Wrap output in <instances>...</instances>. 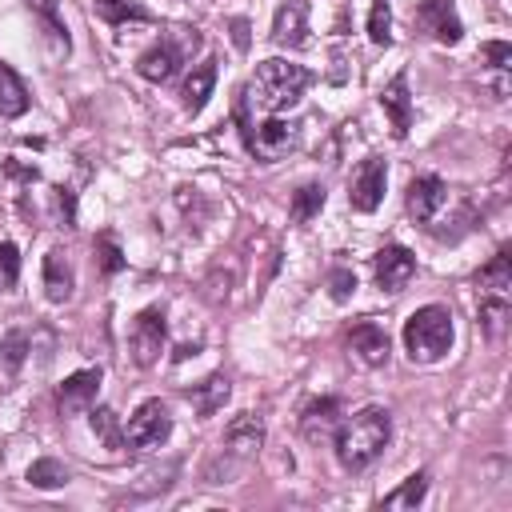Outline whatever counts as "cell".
<instances>
[{
    "instance_id": "1",
    "label": "cell",
    "mask_w": 512,
    "mask_h": 512,
    "mask_svg": "<svg viewBox=\"0 0 512 512\" xmlns=\"http://www.w3.org/2000/svg\"><path fill=\"white\" fill-rule=\"evenodd\" d=\"M388 440H392V412L380 404H368L352 412L344 424H336V460L348 472H364L380 460Z\"/></svg>"
},
{
    "instance_id": "2",
    "label": "cell",
    "mask_w": 512,
    "mask_h": 512,
    "mask_svg": "<svg viewBox=\"0 0 512 512\" xmlns=\"http://www.w3.org/2000/svg\"><path fill=\"white\" fill-rule=\"evenodd\" d=\"M308 84H312V72H308V68L272 56V60L256 64V76H252V84H248V92H252L248 100H252L256 108H264V112H280V108H292V104L304 96Z\"/></svg>"
},
{
    "instance_id": "3",
    "label": "cell",
    "mask_w": 512,
    "mask_h": 512,
    "mask_svg": "<svg viewBox=\"0 0 512 512\" xmlns=\"http://www.w3.org/2000/svg\"><path fill=\"white\" fill-rule=\"evenodd\" d=\"M404 348L416 364H436L452 348V312L444 304H424L404 320Z\"/></svg>"
},
{
    "instance_id": "4",
    "label": "cell",
    "mask_w": 512,
    "mask_h": 512,
    "mask_svg": "<svg viewBox=\"0 0 512 512\" xmlns=\"http://www.w3.org/2000/svg\"><path fill=\"white\" fill-rule=\"evenodd\" d=\"M168 436H172V416H168V404L164 400H144L132 412L128 428H124V440L132 448H160Z\"/></svg>"
},
{
    "instance_id": "5",
    "label": "cell",
    "mask_w": 512,
    "mask_h": 512,
    "mask_svg": "<svg viewBox=\"0 0 512 512\" xmlns=\"http://www.w3.org/2000/svg\"><path fill=\"white\" fill-rule=\"evenodd\" d=\"M128 344H132V360H136L140 368H152V364L160 360L164 344H168L164 312H160V308H144V312L136 316V324H132V336H128Z\"/></svg>"
},
{
    "instance_id": "6",
    "label": "cell",
    "mask_w": 512,
    "mask_h": 512,
    "mask_svg": "<svg viewBox=\"0 0 512 512\" xmlns=\"http://www.w3.org/2000/svg\"><path fill=\"white\" fill-rule=\"evenodd\" d=\"M384 184H388L384 160H380V156H368V160L352 172V192H348L352 208H356V212H376L380 200H384Z\"/></svg>"
},
{
    "instance_id": "7",
    "label": "cell",
    "mask_w": 512,
    "mask_h": 512,
    "mask_svg": "<svg viewBox=\"0 0 512 512\" xmlns=\"http://www.w3.org/2000/svg\"><path fill=\"white\" fill-rule=\"evenodd\" d=\"M96 392H100V368H80V372H72V376L60 384V392H56L60 416H80V412H88L92 400H96Z\"/></svg>"
},
{
    "instance_id": "8",
    "label": "cell",
    "mask_w": 512,
    "mask_h": 512,
    "mask_svg": "<svg viewBox=\"0 0 512 512\" xmlns=\"http://www.w3.org/2000/svg\"><path fill=\"white\" fill-rule=\"evenodd\" d=\"M372 272H376V284H380L384 292H400V288L412 280L416 260H412V252H408V248L388 244V248H380V252L372 256Z\"/></svg>"
},
{
    "instance_id": "9",
    "label": "cell",
    "mask_w": 512,
    "mask_h": 512,
    "mask_svg": "<svg viewBox=\"0 0 512 512\" xmlns=\"http://www.w3.org/2000/svg\"><path fill=\"white\" fill-rule=\"evenodd\" d=\"M28 8L36 16V24H40V36H44L48 56L52 60H64L68 48H72V40H68V24L60 16V0H28Z\"/></svg>"
},
{
    "instance_id": "10",
    "label": "cell",
    "mask_w": 512,
    "mask_h": 512,
    "mask_svg": "<svg viewBox=\"0 0 512 512\" xmlns=\"http://www.w3.org/2000/svg\"><path fill=\"white\" fill-rule=\"evenodd\" d=\"M260 444H264V424H260L256 412H240V416L224 428V452L236 456L240 464H248V460L260 452Z\"/></svg>"
},
{
    "instance_id": "11",
    "label": "cell",
    "mask_w": 512,
    "mask_h": 512,
    "mask_svg": "<svg viewBox=\"0 0 512 512\" xmlns=\"http://www.w3.org/2000/svg\"><path fill=\"white\" fill-rule=\"evenodd\" d=\"M272 40L280 48H300L308 40V0H284L272 20Z\"/></svg>"
},
{
    "instance_id": "12",
    "label": "cell",
    "mask_w": 512,
    "mask_h": 512,
    "mask_svg": "<svg viewBox=\"0 0 512 512\" xmlns=\"http://www.w3.org/2000/svg\"><path fill=\"white\" fill-rule=\"evenodd\" d=\"M292 144H296V124L276 120V116H268V120L256 128V136H248V148H252L260 160H280Z\"/></svg>"
},
{
    "instance_id": "13",
    "label": "cell",
    "mask_w": 512,
    "mask_h": 512,
    "mask_svg": "<svg viewBox=\"0 0 512 512\" xmlns=\"http://www.w3.org/2000/svg\"><path fill=\"white\" fill-rule=\"evenodd\" d=\"M444 200H448V184L440 176H416L408 184V212L416 220H432L444 208Z\"/></svg>"
},
{
    "instance_id": "14",
    "label": "cell",
    "mask_w": 512,
    "mask_h": 512,
    "mask_svg": "<svg viewBox=\"0 0 512 512\" xmlns=\"http://www.w3.org/2000/svg\"><path fill=\"white\" fill-rule=\"evenodd\" d=\"M348 344H352V352H356L368 368H376V364L388 360V332H384L380 324H372V320L352 324V328H348Z\"/></svg>"
},
{
    "instance_id": "15",
    "label": "cell",
    "mask_w": 512,
    "mask_h": 512,
    "mask_svg": "<svg viewBox=\"0 0 512 512\" xmlns=\"http://www.w3.org/2000/svg\"><path fill=\"white\" fill-rule=\"evenodd\" d=\"M176 68H180V52H176L172 40H156V44H152L148 52H140V60H136V72H140L144 80H152V84L172 80Z\"/></svg>"
},
{
    "instance_id": "16",
    "label": "cell",
    "mask_w": 512,
    "mask_h": 512,
    "mask_svg": "<svg viewBox=\"0 0 512 512\" xmlns=\"http://www.w3.org/2000/svg\"><path fill=\"white\" fill-rule=\"evenodd\" d=\"M420 20H424V28H428L440 44H456V40L464 36L452 0H424V4H420Z\"/></svg>"
},
{
    "instance_id": "17",
    "label": "cell",
    "mask_w": 512,
    "mask_h": 512,
    "mask_svg": "<svg viewBox=\"0 0 512 512\" xmlns=\"http://www.w3.org/2000/svg\"><path fill=\"white\" fill-rule=\"evenodd\" d=\"M380 104H384V112L392 116L396 136H408V128H412V96H408V76H404V72L392 76V84L380 92Z\"/></svg>"
},
{
    "instance_id": "18",
    "label": "cell",
    "mask_w": 512,
    "mask_h": 512,
    "mask_svg": "<svg viewBox=\"0 0 512 512\" xmlns=\"http://www.w3.org/2000/svg\"><path fill=\"white\" fill-rule=\"evenodd\" d=\"M340 400L336 396H324V400H312L308 408H304V416H300V428H304V436L308 440H320V436H328L340 420Z\"/></svg>"
},
{
    "instance_id": "19",
    "label": "cell",
    "mask_w": 512,
    "mask_h": 512,
    "mask_svg": "<svg viewBox=\"0 0 512 512\" xmlns=\"http://www.w3.org/2000/svg\"><path fill=\"white\" fill-rule=\"evenodd\" d=\"M44 292H48L52 304H64L72 296V268H68V260H64L60 248H52L44 256Z\"/></svg>"
},
{
    "instance_id": "20",
    "label": "cell",
    "mask_w": 512,
    "mask_h": 512,
    "mask_svg": "<svg viewBox=\"0 0 512 512\" xmlns=\"http://www.w3.org/2000/svg\"><path fill=\"white\" fill-rule=\"evenodd\" d=\"M212 84H216V64H212V60L196 64L192 76L184 80V108H188V112H200V108L208 104V96H212Z\"/></svg>"
},
{
    "instance_id": "21",
    "label": "cell",
    "mask_w": 512,
    "mask_h": 512,
    "mask_svg": "<svg viewBox=\"0 0 512 512\" xmlns=\"http://www.w3.org/2000/svg\"><path fill=\"white\" fill-rule=\"evenodd\" d=\"M20 112H28V88L8 64H0V116H20Z\"/></svg>"
},
{
    "instance_id": "22",
    "label": "cell",
    "mask_w": 512,
    "mask_h": 512,
    "mask_svg": "<svg viewBox=\"0 0 512 512\" xmlns=\"http://www.w3.org/2000/svg\"><path fill=\"white\" fill-rule=\"evenodd\" d=\"M480 288H488V292H496V296H508V288H512V256H508V252H496V256L480 268Z\"/></svg>"
},
{
    "instance_id": "23",
    "label": "cell",
    "mask_w": 512,
    "mask_h": 512,
    "mask_svg": "<svg viewBox=\"0 0 512 512\" xmlns=\"http://www.w3.org/2000/svg\"><path fill=\"white\" fill-rule=\"evenodd\" d=\"M96 12L108 24H116V28H124V24H148V12L136 0H96Z\"/></svg>"
},
{
    "instance_id": "24",
    "label": "cell",
    "mask_w": 512,
    "mask_h": 512,
    "mask_svg": "<svg viewBox=\"0 0 512 512\" xmlns=\"http://www.w3.org/2000/svg\"><path fill=\"white\" fill-rule=\"evenodd\" d=\"M28 484L32 488H64L68 484V468L52 456H40L32 468H28Z\"/></svg>"
},
{
    "instance_id": "25",
    "label": "cell",
    "mask_w": 512,
    "mask_h": 512,
    "mask_svg": "<svg viewBox=\"0 0 512 512\" xmlns=\"http://www.w3.org/2000/svg\"><path fill=\"white\" fill-rule=\"evenodd\" d=\"M428 492V472H412L392 496H384V508H416Z\"/></svg>"
},
{
    "instance_id": "26",
    "label": "cell",
    "mask_w": 512,
    "mask_h": 512,
    "mask_svg": "<svg viewBox=\"0 0 512 512\" xmlns=\"http://www.w3.org/2000/svg\"><path fill=\"white\" fill-rule=\"evenodd\" d=\"M320 208H324V188L320 184H304V188L292 192V220L296 224H308Z\"/></svg>"
},
{
    "instance_id": "27",
    "label": "cell",
    "mask_w": 512,
    "mask_h": 512,
    "mask_svg": "<svg viewBox=\"0 0 512 512\" xmlns=\"http://www.w3.org/2000/svg\"><path fill=\"white\" fill-rule=\"evenodd\" d=\"M192 400H196V412L200 416H212L224 400H228V380L224 376H212V380H204V388H196V392H188Z\"/></svg>"
},
{
    "instance_id": "28",
    "label": "cell",
    "mask_w": 512,
    "mask_h": 512,
    "mask_svg": "<svg viewBox=\"0 0 512 512\" xmlns=\"http://www.w3.org/2000/svg\"><path fill=\"white\" fill-rule=\"evenodd\" d=\"M368 40L376 48H388L392 44V12H388V0H372V12H368Z\"/></svg>"
},
{
    "instance_id": "29",
    "label": "cell",
    "mask_w": 512,
    "mask_h": 512,
    "mask_svg": "<svg viewBox=\"0 0 512 512\" xmlns=\"http://www.w3.org/2000/svg\"><path fill=\"white\" fill-rule=\"evenodd\" d=\"M504 320H508V296H496L488 292V300L480 304V324L488 336H500L504 332Z\"/></svg>"
},
{
    "instance_id": "30",
    "label": "cell",
    "mask_w": 512,
    "mask_h": 512,
    "mask_svg": "<svg viewBox=\"0 0 512 512\" xmlns=\"http://www.w3.org/2000/svg\"><path fill=\"white\" fill-rule=\"evenodd\" d=\"M24 356H28V332L12 328V332H8L4 340H0V364H4L8 372H20Z\"/></svg>"
},
{
    "instance_id": "31",
    "label": "cell",
    "mask_w": 512,
    "mask_h": 512,
    "mask_svg": "<svg viewBox=\"0 0 512 512\" xmlns=\"http://www.w3.org/2000/svg\"><path fill=\"white\" fill-rule=\"evenodd\" d=\"M352 292H356V276H352L348 268H332V272H328V296H332L336 304H344Z\"/></svg>"
},
{
    "instance_id": "32",
    "label": "cell",
    "mask_w": 512,
    "mask_h": 512,
    "mask_svg": "<svg viewBox=\"0 0 512 512\" xmlns=\"http://www.w3.org/2000/svg\"><path fill=\"white\" fill-rule=\"evenodd\" d=\"M16 276H20V252H16V244L4 240V244H0V284L12 288Z\"/></svg>"
},
{
    "instance_id": "33",
    "label": "cell",
    "mask_w": 512,
    "mask_h": 512,
    "mask_svg": "<svg viewBox=\"0 0 512 512\" xmlns=\"http://www.w3.org/2000/svg\"><path fill=\"white\" fill-rule=\"evenodd\" d=\"M96 252H100V268H104V272H120V268H124V256H120V248H116L112 236H100V240H96Z\"/></svg>"
},
{
    "instance_id": "34",
    "label": "cell",
    "mask_w": 512,
    "mask_h": 512,
    "mask_svg": "<svg viewBox=\"0 0 512 512\" xmlns=\"http://www.w3.org/2000/svg\"><path fill=\"white\" fill-rule=\"evenodd\" d=\"M484 56L492 60V68H496V72H508V64H512V48H508L504 40H492V44H484Z\"/></svg>"
},
{
    "instance_id": "35",
    "label": "cell",
    "mask_w": 512,
    "mask_h": 512,
    "mask_svg": "<svg viewBox=\"0 0 512 512\" xmlns=\"http://www.w3.org/2000/svg\"><path fill=\"white\" fill-rule=\"evenodd\" d=\"M92 424H96V432H100V436H104V440H108L112 448L120 444V436H116V416H112L108 408H96V416H92Z\"/></svg>"
},
{
    "instance_id": "36",
    "label": "cell",
    "mask_w": 512,
    "mask_h": 512,
    "mask_svg": "<svg viewBox=\"0 0 512 512\" xmlns=\"http://www.w3.org/2000/svg\"><path fill=\"white\" fill-rule=\"evenodd\" d=\"M232 44L244 52L248 48V20H232Z\"/></svg>"
}]
</instances>
